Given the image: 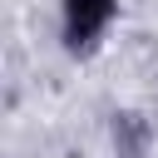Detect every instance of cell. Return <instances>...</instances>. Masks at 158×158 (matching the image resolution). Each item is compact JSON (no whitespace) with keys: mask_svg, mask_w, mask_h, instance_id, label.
Wrapping results in <instances>:
<instances>
[{"mask_svg":"<svg viewBox=\"0 0 158 158\" xmlns=\"http://www.w3.org/2000/svg\"><path fill=\"white\" fill-rule=\"evenodd\" d=\"M123 0H59L54 25H59V44L74 59H89L94 49H104V40L118 25Z\"/></svg>","mask_w":158,"mask_h":158,"instance_id":"6da1fadb","label":"cell"}]
</instances>
